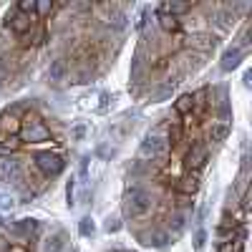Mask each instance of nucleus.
Masks as SVG:
<instances>
[{"label":"nucleus","instance_id":"nucleus-1","mask_svg":"<svg viewBox=\"0 0 252 252\" xmlns=\"http://www.w3.org/2000/svg\"><path fill=\"white\" fill-rule=\"evenodd\" d=\"M20 139L28 141V144H43V141H51V129L40 121V116L35 114H26L23 121H20Z\"/></svg>","mask_w":252,"mask_h":252},{"label":"nucleus","instance_id":"nucleus-2","mask_svg":"<svg viewBox=\"0 0 252 252\" xmlns=\"http://www.w3.org/2000/svg\"><path fill=\"white\" fill-rule=\"evenodd\" d=\"M152 209V197L144 189H131L126 197V215L129 217H144Z\"/></svg>","mask_w":252,"mask_h":252},{"label":"nucleus","instance_id":"nucleus-3","mask_svg":"<svg viewBox=\"0 0 252 252\" xmlns=\"http://www.w3.org/2000/svg\"><path fill=\"white\" fill-rule=\"evenodd\" d=\"M35 13H20V10H13V13H8L5 15V23L10 26V31L13 33H18V35H26L28 31H33L35 28Z\"/></svg>","mask_w":252,"mask_h":252},{"label":"nucleus","instance_id":"nucleus-4","mask_svg":"<svg viewBox=\"0 0 252 252\" xmlns=\"http://www.w3.org/2000/svg\"><path fill=\"white\" fill-rule=\"evenodd\" d=\"M35 164H38V169L43 174H48V177L61 174L63 166H66V161H63L58 154H53V152H38L35 154Z\"/></svg>","mask_w":252,"mask_h":252},{"label":"nucleus","instance_id":"nucleus-5","mask_svg":"<svg viewBox=\"0 0 252 252\" xmlns=\"http://www.w3.org/2000/svg\"><path fill=\"white\" fill-rule=\"evenodd\" d=\"M207 161V149L202 144H194L192 149H189V154L184 157V166H187V172H199L202 166Z\"/></svg>","mask_w":252,"mask_h":252},{"label":"nucleus","instance_id":"nucleus-6","mask_svg":"<svg viewBox=\"0 0 252 252\" xmlns=\"http://www.w3.org/2000/svg\"><path fill=\"white\" fill-rule=\"evenodd\" d=\"M20 177V164L13 157H0V179L15 182Z\"/></svg>","mask_w":252,"mask_h":252},{"label":"nucleus","instance_id":"nucleus-7","mask_svg":"<svg viewBox=\"0 0 252 252\" xmlns=\"http://www.w3.org/2000/svg\"><path fill=\"white\" fill-rule=\"evenodd\" d=\"M20 131V119L15 114H3L0 116V134L3 136H13Z\"/></svg>","mask_w":252,"mask_h":252},{"label":"nucleus","instance_id":"nucleus-8","mask_svg":"<svg viewBox=\"0 0 252 252\" xmlns=\"http://www.w3.org/2000/svg\"><path fill=\"white\" fill-rule=\"evenodd\" d=\"M179 189L184 194H194L199 189V172H187L182 179H179Z\"/></svg>","mask_w":252,"mask_h":252},{"label":"nucleus","instance_id":"nucleus-9","mask_svg":"<svg viewBox=\"0 0 252 252\" xmlns=\"http://www.w3.org/2000/svg\"><path fill=\"white\" fill-rule=\"evenodd\" d=\"M189 10H192V5H189V3H164L159 8V13H166V15H172V18H177L182 13H189Z\"/></svg>","mask_w":252,"mask_h":252},{"label":"nucleus","instance_id":"nucleus-10","mask_svg":"<svg viewBox=\"0 0 252 252\" xmlns=\"http://www.w3.org/2000/svg\"><path fill=\"white\" fill-rule=\"evenodd\" d=\"M240 61H242V51H240V48L227 51V53H224V58H222V68H224V71H232V68H237V66H240Z\"/></svg>","mask_w":252,"mask_h":252},{"label":"nucleus","instance_id":"nucleus-11","mask_svg":"<svg viewBox=\"0 0 252 252\" xmlns=\"http://www.w3.org/2000/svg\"><path fill=\"white\" fill-rule=\"evenodd\" d=\"M192 106H194V98H192V94H184V96H179V98H177V103H174L177 114H182V116H189V114H192Z\"/></svg>","mask_w":252,"mask_h":252},{"label":"nucleus","instance_id":"nucleus-12","mask_svg":"<svg viewBox=\"0 0 252 252\" xmlns=\"http://www.w3.org/2000/svg\"><path fill=\"white\" fill-rule=\"evenodd\" d=\"M159 26H161V31H166V33H177V31H179V20L172 18V15H166V13H159Z\"/></svg>","mask_w":252,"mask_h":252},{"label":"nucleus","instance_id":"nucleus-13","mask_svg":"<svg viewBox=\"0 0 252 252\" xmlns=\"http://www.w3.org/2000/svg\"><path fill=\"white\" fill-rule=\"evenodd\" d=\"M227 134H229V126L227 124H217V126H212V131H209V139H212V141H222Z\"/></svg>","mask_w":252,"mask_h":252},{"label":"nucleus","instance_id":"nucleus-14","mask_svg":"<svg viewBox=\"0 0 252 252\" xmlns=\"http://www.w3.org/2000/svg\"><path fill=\"white\" fill-rule=\"evenodd\" d=\"M63 73H66V63L63 61H56L53 66H51V71H48V76H51V81H58Z\"/></svg>","mask_w":252,"mask_h":252},{"label":"nucleus","instance_id":"nucleus-15","mask_svg":"<svg viewBox=\"0 0 252 252\" xmlns=\"http://www.w3.org/2000/svg\"><path fill=\"white\" fill-rule=\"evenodd\" d=\"M182 141V124H172V129H169V139H166V144H179Z\"/></svg>","mask_w":252,"mask_h":252},{"label":"nucleus","instance_id":"nucleus-16","mask_svg":"<svg viewBox=\"0 0 252 252\" xmlns=\"http://www.w3.org/2000/svg\"><path fill=\"white\" fill-rule=\"evenodd\" d=\"M78 229H81V235H83V237H91V235H94V220L83 217V220H81V227H78Z\"/></svg>","mask_w":252,"mask_h":252},{"label":"nucleus","instance_id":"nucleus-17","mask_svg":"<svg viewBox=\"0 0 252 252\" xmlns=\"http://www.w3.org/2000/svg\"><path fill=\"white\" fill-rule=\"evenodd\" d=\"M53 10V3H35V18H43Z\"/></svg>","mask_w":252,"mask_h":252},{"label":"nucleus","instance_id":"nucleus-18","mask_svg":"<svg viewBox=\"0 0 252 252\" xmlns=\"http://www.w3.org/2000/svg\"><path fill=\"white\" fill-rule=\"evenodd\" d=\"M15 10H20V13H28V15H31V13H35V3H33V0H23V3H20Z\"/></svg>","mask_w":252,"mask_h":252},{"label":"nucleus","instance_id":"nucleus-19","mask_svg":"<svg viewBox=\"0 0 252 252\" xmlns=\"http://www.w3.org/2000/svg\"><path fill=\"white\" fill-rule=\"evenodd\" d=\"M220 252H235V245H232V240L222 242V245H220Z\"/></svg>","mask_w":252,"mask_h":252},{"label":"nucleus","instance_id":"nucleus-20","mask_svg":"<svg viewBox=\"0 0 252 252\" xmlns=\"http://www.w3.org/2000/svg\"><path fill=\"white\" fill-rule=\"evenodd\" d=\"M66 197H68V204H73V179H71L68 187H66Z\"/></svg>","mask_w":252,"mask_h":252},{"label":"nucleus","instance_id":"nucleus-21","mask_svg":"<svg viewBox=\"0 0 252 252\" xmlns=\"http://www.w3.org/2000/svg\"><path fill=\"white\" fill-rule=\"evenodd\" d=\"M8 252H26V247H20V245H13Z\"/></svg>","mask_w":252,"mask_h":252},{"label":"nucleus","instance_id":"nucleus-22","mask_svg":"<svg viewBox=\"0 0 252 252\" xmlns=\"http://www.w3.org/2000/svg\"><path fill=\"white\" fill-rule=\"evenodd\" d=\"M202 242H204V232H197V247H202Z\"/></svg>","mask_w":252,"mask_h":252},{"label":"nucleus","instance_id":"nucleus-23","mask_svg":"<svg viewBox=\"0 0 252 252\" xmlns=\"http://www.w3.org/2000/svg\"><path fill=\"white\" fill-rule=\"evenodd\" d=\"M3 78H5V71H3V68H0V83H3Z\"/></svg>","mask_w":252,"mask_h":252}]
</instances>
